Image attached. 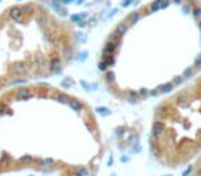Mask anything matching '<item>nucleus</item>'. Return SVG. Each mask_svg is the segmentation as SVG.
Instances as JSON below:
<instances>
[{"label": "nucleus", "instance_id": "1", "mask_svg": "<svg viewBox=\"0 0 201 176\" xmlns=\"http://www.w3.org/2000/svg\"><path fill=\"white\" fill-rule=\"evenodd\" d=\"M32 96V92L29 88H19L17 91V98L18 99H29Z\"/></svg>", "mask_w": 201, "mask_h": 176}, {"label": "nucleus", "instance_id": "2", "mask_svg": "<svg viewBox=\"0 0 201 176\" xmlns=\"http://www.w3.org/2000/svg\"><path fill=\"white\" fill-rule=\"evenodd\" d=\"M10 17H11V18H13L14 21H17V22L22 21V18H23V15H22V10H21V8H18V7L13 8V10L10 11Z\"/></svg>", "mask_w": 201, "mask_h": 176}, {"label": "nucleus", "instance_id": "3", "mask_svg": "<svg viewBox=\"0 0 201 176\" xmlns=\"http://www.w3.org/2000/svg\"><path fill=\"white\" fill-rule=\"evenodd\" d=\"M50 70L54 72V73H58L61 70V62H59V58L58 56H54L51 62H50Z\"/></svg>", "mask_w": 201, "mask_h": 176}, {"label": "nucleus", "instance_id": "4", "mask_svg": "<svg viewBox=\"0 0 201 176\" xmlns=\"http://www.w3.org/2000/svg\"><path fill=\"white\" fill-rule=\"evenodd\" d=\"M162 131H164V124L161 121H156L153 124V131H152L153 132V136H158Z\"/></svg>", "mask_w": 201, "mask_h": 176}, {"label": "nucleus", "instance_id": "5", "mask_svg": "<svg viewBox=\"0 0 201 176\" xmlns=\"http://www.w3.org/2000/svg\"><path fill=\"white\" fill-rule=\"evenodd\" d=\"M117 47H118V43H113V41H109L108 44L103 47V54H112V52H114Z\"/></svg>", "mask_w": 201, "mask_h": 176}, {"label": "nucleus", "instance_id": "6", "mask_svg": "<svg viewBox=\"0 0 201 176\" xmlns=\"http://www.w3.org/2000/svg\"><path fill=\"white\" fill-rule=\"evenodd\" d=\"M26 66L23 65V63H17L15 66L13 68V72L15 73V74H25L26 73Z\"/></svg>", "mask_w": 201, "mask_h": 176}, {"label": "nucleus", "instance_id": "7", "mask_svg": "<svg viewBox=\"0 0 201 176\" xmlns=\"http://www.w3.org/2000/svg\"><path fill=\"white\" fill-rule=\"evenodd\" d=\"M127 31H128V26L125 25V23H118L116 26V33L118 35V36H124L125 33H127Z\"/></svg>", "mask_w": 201, "mask_h": 176}, {"label": "nucleus", "instance_id": "8", "mask_svg": "<svg viewBox=\"0 0 201 176\" xmlns=\"http://www.w3.org/2000/svg\"><path fill=\"white\" fill-rule=\"evenodd\" d=\"M68 103H69L70 109H73V110H81V107H83L81 102H80V100H77V99H70Z\"/></svg>", "mask_w": 201, "mask_h": 176}, {"label": "nucleus", "instance_id": "9", "mask_svg": "<svg viewBox=\"0 0 201 176\" xmlns=\"http://www.w3.org/2000/svg\"><path fill=\"white\" fill-rule=\"evenodd\" d=\"M172 90H174V84H172V83H165L164 85L160 87V92H162V94H168V92H171Z\"/></svg>", "mask_w": 201, "mask_h": 176}, {"label": "nucleus", "instance_id": "10", "mask_svg": "<svg viewBox=\"0 0 201 176\" xmlns=\"http://www.w3.org/2000/svg\"><path fill=\"white\" fill-rule=\"evenodd\" d=\"M139 18H140V15H139V13H138V11H132L131 14H130V17H128V19H130V22H131V23L138 22V21H139Z\"/></svg>", "mask_w": 201, "mask_h": 176}, {"label": "nucleus", "instance_id": "11", "mask_svg": "<svg viewBox=\"0 0 201 176\" xmlns=\"http://www.w3.org/2000/svg\"><path fill=\"white\" fill-rule=\"evenodd\" d=\"M41 167H51V165H54V160L53 158H46V160H37Z\"/></svg>", "mask_w": 201, "mask_h": 176}, {"label": "nucleus", "instance_id": "12", "mask_svg": "<svg viewBox=\"0 0 201 176\" xmlns=\"http://www.w3.org/2000/svg\"><path fill=\"white\" fill-rule=\"evenodd\" d=\"M161 3H162V0H156V1H153V3L150 4V10H152V11H158Z\"/></svg>", "mask_w": 201, "mask_h": 176}, {"label": "nucleus", "instance_id": "13", "mask_svg": "<svg viewBox=\"0 0 201 176\" xmlns=\"http://www.w3.org/2000/svg\"><path fill=\"white\" fill-rule=\"evenodd\" d=\"M194 74L193 72V68H187V69L183 72V78H192Z\"/></svg>", "mask_w": 201, "mask_h": 176}, {"label": "nucleus", "instance_id": "14", "mask_svg": "<svg viewBox=\"0 0 201 176\" xmlns=\"http://www.w3.org/2000/svg\"><path fill=\"white\" fill-rule=\"evenodd\" d=\"M32 161H33V158H32L31 155H22V157L19 158V162H21V164H31Z\"/></svg>", "mask_w": 201, "mask_h": 176}, {"label": "nucleus", "instance_id": "15", "mask_svg": "<svg viewBox=\"0 0 201 176\" xmlns=\"http://www.w3.org/2000/svg\"><path fill=\"white\" fill-rule=\"evenodd\" d=\"M128 95H130V99L132 100H138L139 99V92H136V91H128Z\"/></svg>", "mask_w": 201, "mask_h": 176}, {"label": "nucleus", "instance_id": "16", "mask_svg": "<svg viewBox=\"0 0 201 176\" xmlns=\"http://www.w3.org/2000/svg\"><path fill=\"white\" fill-rule=\"evenodd\" d=\"M192 13H193V17H196V18L201 17V7H198V6L193 7L192 8Z\"/></svg>", "mask_w": 201, "mask_h": 176}, {"label": "nucleus", "instance_id": "17", "mask_svg": "<svg viewBox=\"0 0 201 176\" xmlns=\"http://www.w3.org/2000/svg\"><path fill=\"white\" fill-rule=\"evenodd\" d=\"M109 41H113V43H118V41H120V36H118L117 33H112V35L109 36Z\"/></svg>", "mask_w": 201, "mask_h": 176}, {"label": "nucleus", "instance_id": "18", "mask_svg": "<svg viewBox=\"0 0 201 176\" xmlns=\"http://www.w3.org/2000/svg\"><path fill=\"white\" fill-rule=\"evenodd\" d=\"M69 98H68V95H65V94H58V100L61 102V103H66V102H69Z\"/></svg>", "mask_w": 201, "mask_h": 176}, {"label": "nucleus", "instance_id": "19", "mask_svg": "<svg viewBox=\"0 0 201 176\" xmlns=\"http://www.w3.org/2000/svg\"><path fill=\"white\" fill-rule=\"evenodd\" d=\"M183 83V76L180 77V76H178V77H174V80H172V84L174 85H179V84H182Z\"/></svg>", "mask_w": 201, "mask_h": 176}, {"label": "nucleus", "instance_id": "20", "mask_svg": "<svg viewBox=\"0 0 201 176\" xmlns=\"http://www.w3.org/2000/svg\"><path fill=\"white\" fill-rule=\"evenodd\" d=\"M103 61L108 63V66L109 65H113V62H114V58L113 56H108V55H103Z\"/></svg>", "mask_w": 201, "mask_h": 176}, {"label": "nucleus", "instance_id": "21", "mask_svg": "<svg viewBox=\"0 0 201 176\" xmlns=\"http://www.w3.org/2000/svg\"><path fill=\"white\" fill-rule=\"evenodd\" d=\"M194 68H201V54H198L194 59Z\"/></svg>", "mask_w": 201, "mask_h": 176}, {"label": "nucleus", "instance_id": "22", "mask_svg": "<svg viewBox=\"0 0 201 176\" xmlns=\"http://www.w3.org/2000/svg\"><path fill=\"white\" fill-rule=\"evenodd\" d=\"M97 113H99V114H103V116H106V114H109L110 112H109L106 107H98L97 109Z\"/></svg>", "mask_w": 201, "mask_h": 176}, {"label": "nucleus", "instance_id": "23", "mask_svg": "<svg viewBox=\"0 0 201 176\" xmlns=\"http://www.w3.org/2000/svg\"><path fill=\"white\" fill-rule=\"evenodd\" d=\"M37 21H39V23L41 25V26H44V25L47 23V18H46V15H39Z\"/></svg>", "mask_w": 201, "mask_h": 176}, {"label": "nucleus", "instance_id": "24", "mask_svg": "<svg viewBox=\"0 0 201 176\" xmlns=\"http://www.w3.org/2000/svg\"><path fill=\"white\" fill-rule=\"evenodd\" d=\"M36 62H37V66L39 68H41V66H44V58L43 56H37V59H36Z\"/></svg>", "mask_w": 201, "mask_h": 176}, {"label": "nucleus", "instance_id": "25", "mask_svg": "<svg viewBox=\"0 0 201 176\" xmlns=\"http://www.w3.org/2000/svg\"><path fill=\"white\" fill-rule=\"evenodd\" d=\"M98 68H99V70H106L108 69V63L103 61V62H99L98 63Z\"/></svg>", "mask_w": 201, "mask_h": 176}, {"label": "nucleus", "instance_id": "26", "mask_svg": "<svg viewBox=\"0 0 201 176\" xmlns=\"http://www.w3.org/2000/svg\"><path fill=\"white\" fill-rule=\"evenodd\" d=\"M106 80H108V81H113V80H114V73H113V72H109L108 74H106Z\"/></svg>", "mask_w": 201, "mask_h": 176}, {"label": "nucleus", "instance_id": "27", "mask_svg": "<svg viewBox=\"0 0 201 176\" xmlns=\"http://www.w3.org/2000/svg\"><path fill=\"white\" fill-rule=\"evenodd\" d=\"M168 4H170V0H162L161 6H160V10H162V8H167V7H168Z\"/></svg>", "mask_w": 201, "mask_h": 176}, {"label": "nucleus", "instance_id": "28", "mask_svg": "<svg viewBox=\"0 0 201 176\" xmlns=\"http://www.w3.org/2000/svg\"><path fill=\"white\" fill-rule=\"evenodd\" d=\"M131 3H132V0H124V1H123V7H128Z\"/></svg>", "mask_w": 201, "mask_h": 176}, {"label": "nucleus", "instance_id": "29", "mask_svg": "<svg viewBox=\"0 0 201 176\" xmlns=\"http://www.w3.org/2000/svg\"><path fill=\"white\" fill-rule=\"evenodd\" d=\"M147 94H149V92H147L146 88H142V90L139 91V95H142V96H145V95H147Z\"/></svg>", "mask_w": 201, "mask_h": 176}, {"label": "nucleus", "instance_id": "30", "mask_svg": "<svg viewBox=\"0 0 201 176\" xmlns=\"http://www.w3.org/2000/svg\"><path fill=\"white\" fill-rule=\"evenodd\" d=\"M157 109L160 110V113H164V112H165V106H164V105H160V106L157 107Z\"/></svg>", "mask_w": 201, "mask_h": 176}, {"label": "nucleus", "instance_id": "31", "mask_svg": "<svg viewBox=\"0 0 201 176\" xmlns=\"http://www.w3.org/2000/svg\"><path fill=\"white\" fill-rule=\"evenodd\" d=\"M79 40H81V41H85V36H84V35H79Z\"/></svg>", "mask_w": 201, "mask_h": 176}, {"label": "nucleus", "instance_id": "32", "mask_svg": "<svg viewBox=\"0 0 201 176\" xmlns=\"http://www.w3.org/2000/svg\"><path fill=\"white\" fill-rule=\"evenodd\" d=\"M4 110H6V106H0V114H3Z\"/></svg>", "mask_w": 201, "mask_h": 176}, {"label": "nucleus", "instance_id": "33", "mask_svg": "<svg viewBox=\"0 0 201 176\" xmlns=\"http://www.w3.org/2000/svg\"><path fill=\"white\" fill-rule=\"evenodd\" d=\"M150 94H152V95H157V94H158V91H157V90H153V91H150Z\"/></svg>", "mask_w": 201, "mask_h": 176}, {"label": "nucleus", "instance_id": "34", "mask_svg": "<svg viewBox=\"0 0 201 176\" xmlns=\"http://www.w3.org/2000/svg\"><path fill=\"white\" fill-rule=\"evenodd\" d=\"M90 22L93 23V25H95V18H91V19H90Z\"/></svg>", "mask_w": 201, "mask_h": 176}, {"label": "nucleus", "instance_id": "35", "mask_svg": "<svg viewBox=\"0 0 201 176\" xmlns=\"http://www.w3.org/2000/svg\"><path fill=\"white\" fill-rule=\"evenodd\" d=\"M183 10H185V13H189V6H186V7L183 8Z\"/></svg>", "mask_w": 201, "mask_h": 176}, {"label": "nucleus", "instance_id": "36", "mask_svg": "<svg viewBox=\"0 0 201 176\" xmlns=\"http://www.w3.org/2000/svg\"><path fill=\"white\" fill-rule=\"evenodd\" d=\"M62 1H63V3H72L73 0H62Z\"/></svg>", "mask_w": 201, "mask_h": 176}, {"label": "nucleus", "instance_id": "37", "mask_svg": "<svg viewBox=\"0 0 201 176\" xmlns=\"http://www.w3.org/2000/svg\"><path fill=\"white\" fill-rule=\"evenodd\" d=\"M174 1H175V3H178V4H179V3H182V0H174Z\"/></svg>", "mask_w": 201, "mask_h": 176}, {"label": "nucleus", "instance_id": "38", "mask_svg": "<svg viewBox=\"0 0 201 176\" xmlns=\"http://www.w3.org/2000/svg\"><path fill=\"white\" fill-rule=\"evenodd\" d=\"M198 28H200V31H201V21H198Z\"/></svg>", "mask_w": 201, "mask_h": 176}]
</instances>
